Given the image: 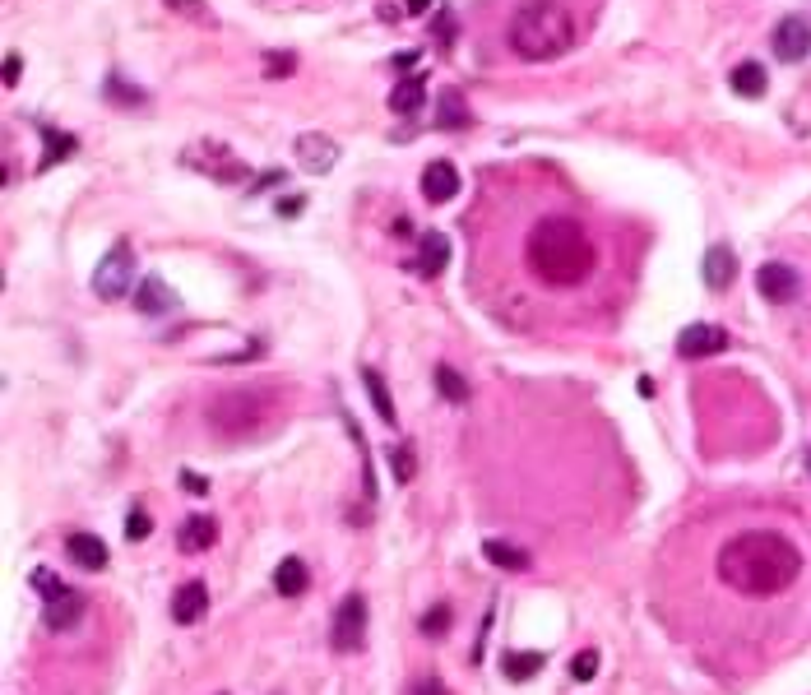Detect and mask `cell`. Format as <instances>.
Segmentation results:
<instances>
[{
	"instance_id": "6da1fadb",
	"label": "cell",
	"mask_w": 811,
	"mask_h": 695,
	"mask_svg": "<svg viewBox=\"0 0 811 695\" xmlns=\"http://www.w3.org/2000/svg\"><path fill=\"white\" fill-rule=\"evenodd\" d=\"M802 575V552L774 529H747L719 552V580L747 598H774Z\"/></svg>"
},
{
	"instance_id": "7a4b0ae2",
	"label": "cell",
	"mask_w": 811,
	"mask_h": 695,
	"mask_svg": "<svg viewBox=\"0 0 811 695\" xmlns=\"http://www.w3.org/2000/svg\"><path fill=\"white\" fill-rule=\"evenodd\" d=\"M594 241L575 218H543L524 241V265L547 288H575L594 274Z\"/></svg>"
},
{
	"instance_id": "3957f363",
	"label": "cell",
	"mask_w": 811,
	"mask_h": 695,
	"mask_svg": "<svg viewBox=\"0 0 811 695\" xmlns=\"http://www.w3.org/2000/svg\"><path fill=\"white\" fill-rule=\"evenodd\" d=\"M510 47L520 61H557L575 47V14L561 0H524L510 19Z\"/></svg>"
},
{
	"instance_id": "277c9868",
	"label": "cell",
	"mask_w": 811,
	"mask_h": 695,
	"mask_svg": "<svg viewBox=\"0 0 811 695\" xmlns=\"http://www.w3.org/2000/svg\"><path fill=\"white\" fill-rule=\"evenodd\" d=\"M274 417V399L265 390H228L223 399L209 404V427L228 441H241V436H255Z\"/></svg>"
},
{
	"instance_id": "5b68a950",
	"label": "cell",
	"mask_w": 811,
	"mask_h": 695,
	"mask_svg": "<svg viewBox=\"0 0 811 695\" xmlns=\"http://www.w3.org/2000/svg\"><path fill=\"white\" fill-rule=\"evenodd\" d=\"M181 163L191 172H200V177L218 181V186H237V181L251 177V163H241L237 153L228 144H218V139H195L191 149L181 153Z\"/></svg>"
},
{
	"instance_id": "8992f818",
	"label": "cell",
	"mask_w": 811,
	"mask_h": 695,
	"mask_svg": "<svg viewBox=\"0 0 811 695\" xmlns=\"http://www.w3.org/2000/svg\"><path fill=\"white\" fill-rule=\"evenodd\" d=\"M135 278H140V265H135V246H130V237H116L112 251L98 260V269H93V292H98L102 302H121L130 288H135Z\"/></svg>"
},
{
	"instance_id": "52a82bcc",
	"label": "cell",
	"mask_w": 811,
	"mask_h": 695,
	"mask_svg": "<svg viewBox=\"0 0 811 695\" xmlns=\"http://www.w3.org/2000/svg\"><path fill=\"white\" fill-rule=\"evenodd\" d=\"M367 640V598L362 594H348L339 607H334V621H330V645L334 654H357Z\"/></svg>"
},
{
	"instance_id": "ba28073f",
	"label": "cell",
	"mask_w": 811,
	"mask_h": 695,
	"mask_svg": "<svg viewBox=\"0 0 811 695\" xmlns=\"http://www.w3.org/2000/svg\"><path fill=\"white\" fill-rule=\"evenodd\" d=\"M292 153H297L302 172H311V177H325V172H334V163H339V139L325 135V130H302V135H297V144H292Z\"/></svg>"
},
{
	"instance_id": "9c48e42d",
	"label": "cell",
	"mask_w": 811,
	"mask_h": 695,
	"mask_svg": "<svg viewBox=\"0 0 811 695\" xmlns=\"http://www.w3.org/2000/svg\"><path fill=\"white\" fill-rule=\"evenodd\" d=\"M756 292H761L765 302H774V306H788V302H798L802 274L793 265H784V260H770V265L756 269Z\"/></svg>"
},
{
	"instance_id": "30bf717a",
	"label": "cell",
	"mask_w": 811,
	"mask_h": 695,
	"mask_svg": "<svg viewBox=\"0 0 811 695\" xmlns=\"http://www.w3.org/2000/svg\"><path fill=\"white\" fill-rule=\"evenodd\" d=\"M135 311L149 320H163V316H172V311H181V297L163 274H144L140 288H135Z\"/></svg>"
},
{
	"instance_id": "8fae6325",
	"label": "cell",
	"mask_w": 811,
	"mask_h": 695,
	"mask_svg": "<svg viewBox=\"0 0 811 695\" xmlns=\"http://www.w3.org/2000/svg\"><path fill=\"white\" fill-rule=\"evenodd\" d=\"M774 56L788 65H798L807 61V51H811V24L802 19V14H784L779 24H774Z\"/></svg>"
},
{
	"instance_id": "7c38bea8",
	"label": "cell",
	"mask_w": 811,
	"mask_h": 695,
	"mask_svg": "<svg viewBox=\"0 0 811 695\" xmlns=\"http://www.w3.org/2000/svg\"><path fill=\"white\" fill-rule=\"evenodd\" d=\"M728 348V329L723 325H705V320H696V325H686L682 334H677V353L691 362V357H714Z\"/></svg>"
},
{
	"instance_id": "4fadbf2b",
	"label": "cell",
	"mask_w": 811,
	"mask_h": 695,
	"mask_svg": "<svg viewBox=\"0 0 811 695\" xmlns=\"http://www.w3.org/2000/svg\"><path fill=\"white\" fill-rule=\"evenodd\" d=\"M79 617H84V594H75V589H61V594L42 598V621H47V631H56V635L75 631Z\"/></svg>"
},
{
	"instance_id": "5bb4252c",
	"label": "cell",
	"mask_w": 811,
	"mask_h": 695,
	"mask_svg": "<svg viewBox=\"0 0 811 695\" xmlns=\"http://www.w3.org/2000/svg\"><path fill=\"white\" fill-rule=\"evenodd\" d=\"M455 195H459L455 163H445V158L427 163V172H422V200H427V204H450Z\"/></svg>"
},
{
	"instance_id": "9a60e30c",
	"label": "cell",
	"mask_w": 811,
	"mask_h": 695,
	"mask_svg": "<svg viewBox=\"0 0 811 695\" xmlns=\"http://www.w3.org/2000/svg\"><path fill=\"white\" fill-rule=\"evenodd\" d=\"M700 274H705V288L710 292H728L733 288V278H737V255H733V246H710L705 251V265H700Z\"/></svg>"
},
{
	"instance_id": "2e32d148",
	"label": "cell",
	"mask_w": 811,
	"mask_h": 695,
	"mask_svg": "<svg viewBox=\"0 0 811 695\" xmlns=\"http://www.w3.org/2000/svg\"><path fill=\"white\" fill-rule=\"evenodd\" d=\"M209 612V589H204V580H186L172 594V621L177 626H195V621Z\"/></svg>"
},
{
	"instance_id": "e0dca14e",
	"label": "cell",
	"mask_w": 811,
	"mask_h": 695,
	"mask_svg": "<svg viewBox=\"0 0 811 695\" xmlns=\"http://www.w3.org/2000/svg\"><path fill=\"white\" fill-rule=\"evenodd\" d=\"M214 543H218V524H214V515H191V519H181L177 552L200 556V552H209Z\"/></svg>"
},
{
	"instance_id": "ac0fdd59",
	"label": "cell",
	"mask_w": 811,
	"mask_h": 695,
	"mask_svg": "<svg viewBox=\"0 0 811 695\" xmlns=\"http://www.w3.org/2000/svg\"><path fill=\"white\" fill-rule=\"evenodd\" d=\"M445 265H450V237H445V232H422L413 269H418L422 278H436V274H445Z\"/></svg>"
},
{
	"instance_id": "d6986e66",
	"label": "cell",
	"mask_w": 811,
	"mask_h": 695,
	"mask_svg": "<svg viewBox=\"0 0 811 695\" xmlns=\"http://www.w3.org/2000/svg\"><path fill=\"white\" fill-rule=\"evenodd\" d=\"M65 552H70V561H75L79 570H102L107 556H112L98 533H70V538H65Z\"/></svg>"
},
{
	"instance_id": "ffe728a7",
	"label": "cell",
	"mask_w": 811,
	"mask_h": 695,
	"mask_svg": "<svg viewBox=\"0 0 811 695\" xmlns=\"http://www.w3.org/2000/svg\"><path fill=\"white\" fill-rule=\"evenodd\" d=\"M38 135H42L38 172H51V167L65 163V158H70V153L79 149V139H75V135H65V130H56V126H38Z\"/></svg>"
},
{
	"instance_id": "44dd1931",
	"label": "cell",
	"mask_w": 811,
	"mask_h": 695,
	"mask_svg": "<svg viewBox=\"0 0 811 695\" xmlns=\"http://www.w3.org/2000/svg\"><path fill=\"white\" fill-rule=\"evenodd\" d=\"M482 556H487L496 570H510V575L533 570V556L524 552V547H515V543H501V538H487V543H482Z\"/></svg>"
},
{
	"instance_id": "7402d4cb",
	"label": "cell",
	"mask_w": 811,
	"mask_h": 695,
	"mask_svg": "<svg viewBox=\"0 0 811 695\" xmlns=\"http://www.w3.org/2000/svg\"><path fill=\"white\" fill-rule=\"evenodd\" d=\"M436 126H441V130L473 126L469 102H464V93H459V89H441V93H436Z\"/></svg>"
},
{
	"instance_id": "603a6c76",
	"label": "cell",
	"mask_w": 811,
	"mask_h": 695,
	"mask_svg": "<svg viewBox=\"0 0 811 695\" xmlns=\"http://www.w3.org/2000/svg\"><path fill=\"white\" fill-rule=\"evenodd\" d=\"M274 589H279L283 598H302L306 589H311V570H306L302 556H288V561L274 566Z\"/></svg>"
},
{
	"instance_id": "cb8c5ba5",
	"label": "cell",
	"mask_w": 811,
	"mask_h": 695,
	"mask_svg": "<svg viewBox=\"0 0 811 695\" xmlns=\"http://www.w3.org/2000/svg\"><path fill=\"white\" fill-rule=\"evenodd\" d=\"M427 102V79L422 75H408V79H399L390 89V112L394 116H413Z\"/></svg>"
},
{
	"instance_id": "d4e9b609",
	"label": "cell",
	"mask_w": 811,
	"mask_h": 695,
	"mask_svg": "<svg viewBox=\"0 0 811 695\" xmlns=\"http://www.w3.org/2000/svg\"><path fill=\"white\" fill-rule=\"evenodd\" d=\"M728 84H733L737 98H761V93L770 89V75H765V65H761V61H742V65H733Z\"/></svg>"
},
{
	"instance_id": "484cf974",
	"label": "cell",
	"mask_w": 811,
	"mask_h": 695,
	"mask_svg": "<svg viewBox=\"0 0 811 695\" xmlns=\"http://www.w3.org/2000/svg\"><path fill=\"white\" fill-rule=\"evenodd\" d=\"M362 385H367V394H371V408H376V417H381L385 427H394V422H399V413H394V399H390V385H385V376L376 367H362Z\"/></svg>"
},
{
	"instance_id": "4316f807",
	"label": "cell",
	"mask_w": 811,
	"mask_h": 695,
	"mask_svg": "<svg viewBox=\"0 0 811 695\" xmlns=\"http://www.w3.org/2000/svg\"><path fill=\"white\" fill-rule=\"evenodd\" d=\"M543 663H547V658L533 654V649H524V654H515V649H510V654L501 658V677H506V682H533V677L543 672Z\"/></svg>"
},
{
	"instance_id": "83f0119b",
	"label": "cell",
	"mask_w": 811,
	"mask_h": 695,
	"mask_svg": "<svg viewBox=\"0 0 811 695\" xmlns=\"http://www.w3.org/2000/svg\"><path fill=\"white\" fill-rule=\"evenodd\" d=\"M436 390H441V399H450V404H469V380L459 376L450 362H436Z\"/></svg>"
},
{
	"instance_id": "f1b7e54d",
	"label": "cell",
	"mask_w": 811,
	"mask_h": 695,
	"mask_svg": "<svg viewBox=\"0 0 811 695\" xmlns=\"http://www.w3.org/2000/svg\"><path fill=\"white\" fill-rule=\"evenodd\" d=\"M385 459H390V473H394V482H399V487H408V482L418 478V450H413L408 441L390 445V455H385Z\"/></svg>"
},
{
	"instance_id": "f546056e",
	"label": "cell",
	"mask_w": 811,
	"mask_h": 695,
	"mask_svg": "<svg viewBox=\"0 0 811 695\" xmlns=\"http://www.w3.org/2000/svg\"><path fill=\"white\" fill-rule=\"evenodd\" d=\"M102 98L116 102V107H144V102H149V93L135 89V84H126L121 75H112L107 84H102Z\"/></svg>"
},
{
	"instance_id": "4dcf8cb0",
	"label": "cell",
	"mask_w": 811,
	"mask_h": 695,
	"mask_svg": "<svg viewBox=\"0 0 811 695\" xmlns=\"http://www.w3.org/2000/svg\"><path fill=\"white\" fill-rule=\"evenodd\" d=\"M450 621H455V617H450V607H445V603H436V607H431V612H427V617L418 621V631L431 640V635H445V631H450Z\"/></svg>"
},
{
	"instance_id": "1f68e13d",
	"label": "cell",
	"mask_w": 811,
	"mask_h": 695,
	"mask_svg": "<svg viewBox=\"0 0 811 695\" xmlns=\"http://www.w3.org/2000/svg\"><path fill=\"white\" fill-rule=\"evenodd\" d=\"M149 533H153V515H149L144 506H135V510L126 515V538H130V543H144Z\"/></svg>"
},
{
	"instance_id": "d6a6232c",
	"label": "cell",
	"mask_w": 811,
	"mask_h": 695,
	"mask_svg": "<svg viewBox=\"0 0 811 695\" xmlns=\"http://www.w3.org/2000/svg\"><path fill=\"white\" fill-rule=\"evenodd\" d=\"M598 677V649H584L571 658V682H594Z\"/></svg>"
},
{
	"instance_id": "836d02e7",
	"label": "cell",
	"mask_w": 811,
	"mask_h": 695,
	"mask_svg": "<svg viewBox=\"0 0 811 695\" xmlns=\"http://www.w3.org/2000/svg\"><path fill=\"white\" fill-rule=\"evenodd\" d=\"M167 10L186 14V19H195V24H214V14H209V5L204 0H163Z\"/></svg>"
},
{
	"instance_id": "e575fe53",
	"label": "cell",
	"mask_w": 811,
	"mask_h": 695,
	"mask_svg": "<svg viewBox=\"0 0 811 695\" xmlns=\"http://www.w3.org/2000/svg\"><path fill=\"white\" fill-rule=\"evenodd\" d=\"M297 70V56L292 51H265V75L269 79H283V75H292Z\"/></svg>"
},
{
	"instance_id": "d590c367",
	"label": "cell",
	"mask_w": 811,
	"mask_h": 695,
	"mask_svg": "<svg viewBox=\"0 0 811 695\" xmlns=\"http://www.w3.org/2000/svg\"><path fill=\"white\" fill-rule=\"evenodd\" d=\"M28 580H33V589H38L42 598H51V594H61V589H65V580L56 575V570H47V566H38L33 575H28Z\"/></svg>"
},
{
	"instance_id": "8d00e7d4",
	"label": "cell",
	"mask_w": 811,
	"mask_h": 695,
	"mask_svg": "<svg viewBox=\"0 0 811 695\" xmlns=\"http://www.w3.org/2000/svg\"><path fill=\"white\" fill-rule=\"evenodd\" d=\"M431 33H436V47H450V42H455V14L441 10L436 14V24H431Z\"/></svg>"
},
{
	"instance_id": "74e56055",
	"label": "cell",
	"mask_w": 811,
	"mask_h": 695,
	"mask_svg": "<svg viewBox=\"0 0 811 695\" xmlns=\"http://www.w3.org/2000/svg\"><path fill=\"white\" fill-rule=\"evenodd\" d=\"M19 75H24V56L5 51V89H19Z\"/></svg>"
},
{
	"instance_id": "f35d334b",
	"label": "cell",
	"mask_w": 811,
	"mask_h": 695,
	"mask_svg": "<svg viewBox=\"0 0 811 695\" xmlns=\"http://www.w3.org/2000/svg\"><path fill=\"white\" fill-rule=\"evenodd\" d=\"M408 695H450V686H445L441 677H418V682H413V691H408Z\"/></svg>"
},
{
	"instance_id": "ab89813d",
	"label": "cell",
	"mask_w": 811,
	"mask_h": 695,
	"mask_svg": "<svg viewBox=\"0 0 811 695\" xmlns=\"http://www.w3.org/2000/svg\"><path fill=\"white\" fill-rule=\"evenodd\" d=\"M283 218H297L306 209V195H279V204H274Z\"/></svg>"
},
{
	"instance_id": "60d3db41",
	"label": "cell",
	"mask_w": 811,
	"mask_h": 695,
	"mask_svg": "<svg viewBox=\"0 0 811 695\" xmlns=\"http://www.w3.org/2000/svg\"><path fill=\"white\" fill-rule=\"evenodd\" d=\"M181 487H186V492H195V496H209V482H204V478H195L191 468L181 473Z\"/></svg>"
},
{
	"instance_id": "b9f144b4",
	"label": "cell",
	"mask_w": 811,
	"mask_h": 695,
	"mask_svg": "<svg viewBox=\"0 0 811 695\" xmlns=\"http://www.w3.org/2000/svg\"><path fill=\"white\" fill-rule=\"evenodd\" d=\"M413 65H418V51H399L394 56V70H413Z\"/></svg>"
},
{
	"instance_id": "7bdbcfd3",
	"label": "cell",
	"mask_w": 811,
	"mask_h": 695,
	"mask_svg": "<svg viewBox=\"0 0 811 695\" xmlns=\"http://www.w3.org/2000/svg\"><path fill=\"white\" fill-rule=\"evenodd\" d=\"M404 10H408V14H427L431 0H404Z\"/></svg>"
},
{
	"instance_id": "ee69618b",
	"label": "cell",
	"mask_w": 811,
	"mask_h": 695,
	"mask_svg": "<svg viewBox=\"0 0 811 695\" xmlns=\"http://www.w3.org/2000/svg\"><path fill=\"white\" fill-rule=\"evenodd\" d=\"M807 473H811V450H807Z\"/></svg>"
}]
</instances>
